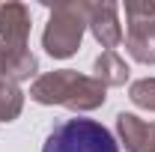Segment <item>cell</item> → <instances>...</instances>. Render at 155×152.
I'll return each mask as SVG.
<instances>
[{"instance_id": "1", "label": "cell", "mask_w": 155, "mask_h": 152, "mask_svg": "<svg viewBox=\"0 0 155 152\" xmlns=\"http://www.w3.org/2000/svg\"><path fill=\"white\" fill-rule=\"evenodd\" d=\"M30 98L39 104H63L75 114H87V111H96L104 104L107 87L75 69H57V72H45L33 81Z\"/></svg>"}, {"instance_id": "2", "label": "cell", "mask_w": 155, "mask_h": 152, "mask_svg": "<svg viewBox=\"0 0 155 152\" xmlns=\"http://www.w3.org/2000/svg\"><path fill=\"white\" fill-rule=\"evenodd\" d=\"M42 152H119V143L101 122L75 116L54 125Z\"/></svg>"}, {"instance_id": "3", "label": "cell", "mask_w": 155, "mask_h": 152, "mask_svg": "<svg viewBox=\"0 0 155 152\" xmlns=\"http://www.w3.org/2000/svg\"><path fill=\"white\" fill-rule=\"evenodd\" d=\"M87 12H90V3H81V0L57 3L51 9L48 27L42 33V45L54 60H66L81 48V39L87 30Z\"/></svg>"}, {"instance_id": "4", "label": "cell", "mask_w": 155, "mask_h": 152, "mask_svg": "<svg viewBox=\"0 0 155 152\" xmlns=\"http://www.w3.org/2000/svg\"><path fill=\"white\" fill-rule=\"evenodd\" d=\"M125 51L143 66H155V0H125Z\"/></svg>"}, {"instance_id": "5", "label": "cell", "mask_w": 155, "mask_h": 152, "mask_svg": "<svg viewBox=\"0 0 155 152\" xmlns=\"http://www.w3.org/2000/svg\"><path fill=\"white\" fill-rule=\"evenodd\" d=\"M87 27L96 36V42L101 48L114 51L116 45L122 42V24H119V6L104 0V3H90L87 12Z\"/></svg>"}, {"instance_id": "6", "label": "cell", "mask_w": 155, "mask_h": 152, "mask_svg": "<svg viewBox=\"0 0 155 152\" xmlns=\"http://www.w3.org/2000/svg\"><path fill=\"white\" fill-rule=\"evenodd\" d=\"M116 134L128 152H155V122L122 111L116 116Z\"/></svg>"}, {"instance_id": "7", "label": "cell", "mask_w": 155, "mask_h": 152, "mask_svg": "<svg viewBox=\"0 0 155 152\" xmlns=\"http://www.w3.org/2000/svg\"><path fill=\"white\" fill-rule=\"evenodd\" d=\"M30 12L24 3H0V42L9 48H27Z\"/></svg>"}, {"instance_id": "8", "label": "cell", "mask_w": 155, "mask_h": 152, "mask_svg": "<svg viewBox=\"0 0 155 152\" xmlns=\"http://www.w3.org/2000/svg\"><path fill=\"white\" fill-rule=\"evenodd\" d=\"M128 63L119 57L116 51H104V54H98L96 60V81H101L104 87H122L125 81H128Z\"/></svg>"}, {"instance_id": "9", "label": "cell", "mask_w": 155, "mask_h": 152, "mask_svg": "<svg viewBox=\"0 0 155 152\" xmlns=\"http://www.w3.org/2000/svg\"><path fill=\"white\" fill-rule=\"evenodd\" d=\"M24 107V93L15 81H0V122H12Z\"/></svg>"}, {"instance_id": "10", "label": "cell", "mask_w": 155, "mask_h": 152, "mask_svg": "<svg viewBox=\"0 0 155 152\" xmlns=\"http://www.w3.org/2000/svg\"><path fill=\"white\" fill-rule=\"evenodd\" d=\"M36 72H39V60H36V54H33L30 48H15V51H12V69H9V81L21 84V81H30Z\"/></svg>"}, {"instance_id": "11", "label": "cell", "mask_w": 155, "mask_h": 152, "mask_svg": "<svg viewBox=\"0 0 155 152\" xmlns=\"http://www.w3.org/2000/svg\"><path fill=\"white\" fill-rule=\"evenodd\" d=\"M128 98L143 111H155V78H140L128 87Z\"/></svg>"}, {"instance_id": "12", "label": "cell", "mask_w": 155, "mask_h": 152, "mask_svg": "<svg viewBox=\"0 0 155 152\" xmlns=\"http://www.w3.org/2000/svg\"><path fill=\"white\" fill-rule=\"evenodd\" d=\"M12 51H15V48H9V45H3V42H0V81H9V69H12Z\"/></svg>"}]
</instances>
